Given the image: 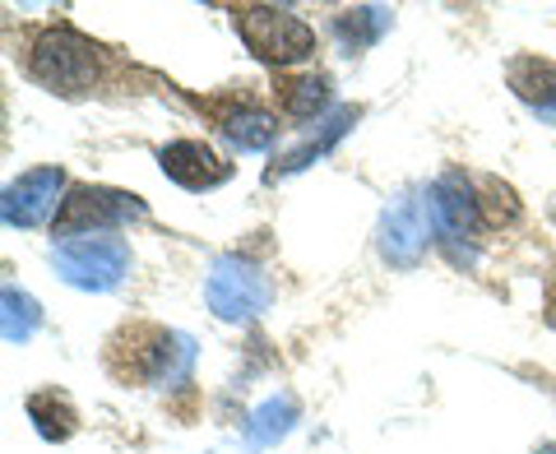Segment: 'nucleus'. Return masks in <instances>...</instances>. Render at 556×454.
I'll return each instance as SVG.
<instances>
[{"label": "nucleus", "instance_id": "f257e3e1", "mask_svg": "<svg viewBox=\"0 0 556 454\" xmlns=\"http://www.w3.org/2000/svg\"><path fill=\"white\" fill-rule=\"evenodd\" d=\"M190 362H195V339L177 335V329L159 325H126L112 339L108 366L126 386H149V390H172L186 386Z\"/></svg>", "mask_w": 556, "mask_h": 454}, {"label": "nucleus", "instance_id": "f03ea898", "mask_svg": "<svg viewBox=\"0 0 556 454\" xmlns=\"http://www.w3.org/2000/svg\"><path fill=\"white\" fill-rule=\"evenodd\" d=\"M102 65H108V51L75 28H42L28 47V75L61 98H79L102 84Z\"/></svg>", "mask_w": 556, "mask_h": 454}, {"label": "nucleus", "instance_id": "7ed1b4c3", "mask_svg": "<svg viewBox=\"0 0 556 454\" xmlns=\"http://www.w3.org/2000/svg\"><path fill=\"white\" fill-rule=\"evenodd\" d=\"M232 24L241 33L260 61L269 65H298L306 56H316V28L306 20H298L292 10H278V5H237L232 10Z\"/></svg>", "mask_w": 556, "mask_h": 454}, {"label": "nucleus", "instance_id": "20e7f679", "mask_svg": "<svg viewBox=\"0 0 556 454\" xmlns=\"http://www.w3.org/2000/svg\"><path fill=\"white\" fill-rule=\"evenodd\" d=\"M51 260H56V274L65 278V283L84 288V292H112L121 278L130 274V247L112 232L56 241Z\"/></svg>", "mask_w": 556, "mask_h": 454}, {"label": "nucleus", "instance_id": "39448f33", "mask_svg": "<svg viewBox=\"0 0 556 454\" xmlns=\"http://www.w3.org/2000/svg\"><path fill=\"white\" fill-rule=\"evenodd\" d=\"M149 209L130 190H108V186H70V196L61 200V214H56V237H102V232H116L121 223H135L144 218Z\"/></svg>", "mask_w": 556, "mask_h": 454}, {"label": "nucleus", "instance_id": "423d86ee", "mask_svg": "<svg viewBox=\"0 0 556 454\" xmlns=\"http://www.w3.org/2000/svg\"><path fill=\"white\" fill-rule=\"evenodd\" d=\"M204 302L218 320H255L274 302V278L241 255H223L204 278Z\"/></svg>", "mask_w": 556, "mask_h": 454}, {"label": "nucleus", "instance_id": "0eeeda50", "mask_svg": "<svg viewBox=\"0 0 556 454\" xmlns=\"http://www.w3.org/2000/svg\"><path fill=\"white\" fill-rule=\"evenodd\" d=\"M65 190V172L61 167H33L20 181L5 186V200H0V214L10 227H38L56 214V196Z\"/></svg>", "mask_w": 556, "mask_h": 454}, {"label": "nucleus", "instance_id": "6e6552de", "mask_svg": "<svg viewBox=\"0 0 556 454\" xmlns=\"http://www.w3.org/2000/svg\"><path fill=\"white\" fill-rule=\"evenodd\" d=\"M427 209H431V218H437V227H441L445 237H473L478 227L486 223L473 181L459 177V172H445V177L431 186Z\"/></svg>", "mask_w": 556, "mask_h": 454}, {"label": "nucleus", "instance_id": "1a4fd4ad", "mask_svg": "<svg viewBox=\"0 0 556 454\" xmlns=\"http://www.w3.org/2000/svg\"><path fill=\"white\" fill-rule=\"evenodd\" d=\"M427 214L431 209L427 204H417V200H404L399 209H390L386 223H380V255L390 260V265L399 269H413L417 260L427 255Z\"/></svg>", "mask_w": 556, "mask_h": 454}, {"label": "nucleus", "instance_id": "9d476101", "mask_svg": "<svg viewBox=\"0 0 556 454\" xmlns=\"http://www.w3.org/2000/svg\"><path fill=\"white\" fill-rule=\"evenodd\" d=\"M159 163H163L167 177L177 186H186V190H214V186H223L232 177V167L223 163L204 139H177V144H167L159 153Z\"/></svg>", "mask_w": 556, "mask_h": 454}, {"label": "nucleus", "instance_id": "9b49d317", "mask_svg": "<svg viewBox=\"0 0 556 454\" xmlns=\"http://www.w3.org/2000/svg\"><path fill=\"white\" fill-rule=\"evenodd\" d=\"M510 89L529 102L538 116L556 121V65L552 61H538V56H525L510 65Z\"/></svg>", "mask_w": 556, "mask_h": 454}, {"label": "nucleus", "instance_id": "f8f14e48", "mask_svg": "<svg viewBox=\"0 0 556 454\" xmlns=\"http://www.w3.org/2000/svg\"><path fill=\"white\" fill-rule=\"evenodd\" d=\"M218 130L232 149L241 153H255V149H269L274 135H278V116H269L265 108H228L218 116Z\"/></svg>", "mask_w": 556, "mask_h": 454}, {"label": "nucleus", "instance_id": "ddd939ff", "mask_svg": "<svg viewBox=\"0 0 556 454\" xmlns=\"http://www.w3.org/2000/svg\"><path fill=\"white\" fill-rule=\"evenodd\" d=\"M298 417H302V408H298V399H292V394L265 399V404L251 413V423H247V445L251 450H265L274 441H283V436L298 427Z\"/></svg>", "mask_w": 556, "mask_h": 454}, {"label": "nucleus", "instance_id": "4468645a", "mask_svg": "<svg viewBox=\"0 0 556 454\" xmlns=\"http://www.w3.org/2000/svg\"><path fill=\"white\" fill-rule=\"evenodd\" d=\"M353 121H357V108H339L334 116H329L325 121V126H320V135L316 139H306V144L302 149H292L288 153V159L283 163H278L274 172H269V181H278V177H288V172H302V167H311V163H316V159H325V153L329 149H334L339 144V139L348 135V126H353Z\"/></svg>", "mask_w": 556, "mask_h": 454}, {"label": "nucleus", "instance_id": "2eb2a0df", "mask_svg": "<svg viewBox=\"0 0 556 454\" xmlns=\"http://www.w3.org/2000/svg\"><path fill=\"white\" fill-rule=\"evenodd\" d=\"M0 329H5V343H28L33 335H38L42 325V311L38 302H33L28 292H20L14 283H5V292H0Z\"/></svg>", "mask_w": 556, "mask_h": 454}, {"label": "nucleus", "instance_id": "dca6fc26", "mask_svg": "<svg viewBox=\"0 0 556 454\" xmlns=\"http://www.w3.org/2000/svg\"><path fill=\"white\" fill-rule=\"evenodd\" d=\"M278 102H283V112L292 121H316L325 112L329 102V79L325 75H298L283 84V93H278Z\"/></svg>", "mask_w": 556, "mask_h": 454}, {"label": "nucleus", "instance_id": "f3484780", "mask_svg": "<svg viewBox=\"0 0 556 454\" xmlns=\"http://www.w3.org/2000/svg\"><path fill=\"white\" fill-rule=\"evenodd\" d=\"M28 417H33V427H38L47 441H65V436H75V427H79L75 408H70L61 394H33L28 399Z\"/></svg>", "mask_w": 556, "mask_h": 454}, {"label": "nucleus", "instance_id": "a211bd4d", "mask_svg": "<svg viewBox=\"0 0 556 454\" xmlns=\"http://www.w3.org/2000/svg\"><path fill=\"white\" fill-rule=\"evenodd\" d=\"M390 24V14L386 10H353V20H339V33L353 47H362V42H371V38H380V28Z\"/></svg>", "mask_w": 556, "mask_h": 454}, {"label": "nucleus", "instance_id": "6ab92c4d", "mask_svg": "<svg viewBox=\"0 0 556 454\" xmlns=\"http://www.w3.org/2000/svg\"><path fill=\"white\" fill-rule=\"evenodd\" d=\"M492 209V223H515V214H519V204H515V190L510 186H501V181H486L482 186V214Z\"/></svg>", "mask_w": 556, "mask_h": 454}]
</instances>
